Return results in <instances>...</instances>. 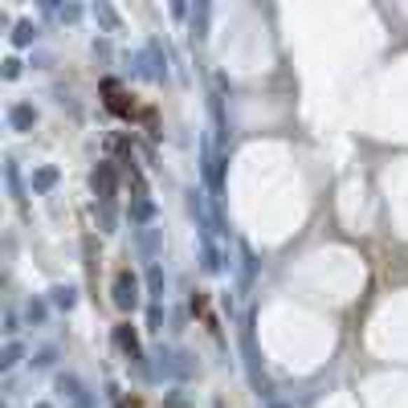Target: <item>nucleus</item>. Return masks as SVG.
<instances>
[{
  "label": "nucleus",
  "instance_id": "f257e3e1",
  "mask_svg": "<svg viewBox=\"0 0 408 408\" xmlns=\"http://www.w3.org/2000/svg\"><path fill=\"white\" fill-rule=\"evenodd\" d=\"M135 302H139V286H135V274H131V269H119V274H115V307L131 311Z\"/></svg>",
  "mask_w": 408,
  "mask_h": 408
},
{
  "label": "nucleus",
  "instance_id": "f03ea898",
  "mask_svg": "<svg viewBox=\"0 0 408 408\" xmlns=\"http://www.w3.org/2000/svg\"><path fill=\"white\" fill-rule=\"evenodd\" d=\"M102 94H106V106H111L115 115H131V111H135V102L127 98V90H122L115 78H106V82H102Z\"/></svg>",
  "mask_w": 408,
  "mask_h": 408
},
{
  "label": "nucleus",
  "instance_id": "7ed1b4c3",
  "mask_svg": "<svg viewBox=\"0 0 408 408\" xmlns=\"http://www.w3.org/2000/svg\"><path fill=\"white\" fill-rule=\"evenodd\" d=\"M94 192L102 196V200H111V196H115V168H111V164H98V171H94Z\"/></svg>",
  "mask_w": 408,
  "mask_h": 408
},
{
  "label": "nucleus",
  "instance_id": "20e7f679",
  "mask_svg": "<svg viewBox=\"0 0 408 408\" xmlns=\"http://www.w3.org/2000/svg\"><path fill=\"white\" fill-rule=\"evenodd\" d=\"M115 339H119V347L127 351V356H131V360L139 356V339H135V331H131V323H122L119 331H115Z\"/></svg>",
  "mask_w": 408,
  "mask_h": 408
},
{
  "label": "nucleus",
  "instance_id": "39448f33",
  "mask_svg": "<svg viewBox=\"0 0 408 408\" xmlns=\"http://www.w3.org/2000/svg\"><path fill=\"white\" fill-rule=\"evenodd\" d=\"M57 388H62V392H66L78 408H90V400H86V392L78 388V380H66V376H62V384H57Z\"/></svg>",
  "mask_w": 408,
  "mask_h": 408
},
{
  "label": "nucleus",
  "instance_id": "423d86ee",
  "mask_svg": "<svg viewBox=\"0 0 408 408\" xmlns=\"http://www.w3.org/2000/svg\"><path fill=\"white\" fill-rule=\"evenodd\" d=\"M8 119H13V127H33V111H29V106H13Z\"/></svg>",
  "mask_w": 408,
  "mask_h": 408
},
{
  "label": "nucleus",
  "instance_id": "0eeeda50",
  "mask_svg": "<svg viewBox=\"0 0 408 408\" xmlns=\"http://www.w3.org/2000/svg\"><path fill=\"white\" fill-rule=\"evenodd\" d=\"M33 184H37V188H49V184H53V171H37V180H33Z\"/></svg>",
  "mask_w": 408,
  "mask_h": 408
},
{
  "label": "nucleus",
  "instance_id": "6e6552de",
  "mask_svg": "<svg viewBox=\"0 0 408 408\" xmlns=\"http://www.w3.org/2000/svg\"><path fill=\"white\" fill-rule=\"evenodd\" d=\"M41 408H49V405H41Z\"/></svg>",
  "mask_w": 408,
  "mask_h": 408
}]
</instances>
